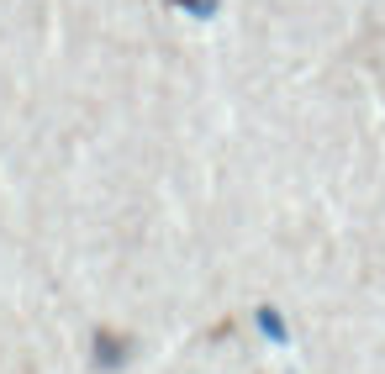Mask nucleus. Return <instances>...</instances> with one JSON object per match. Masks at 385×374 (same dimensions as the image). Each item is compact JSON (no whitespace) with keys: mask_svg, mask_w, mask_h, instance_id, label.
<instances>
[{"mask_svg":"<svg viewBox=\"0 0 385 374\" xmlns=\"http://www.w3.org/2000/svg\"><path fill=\"white\" fill-rule=\"evenodd\" d=\"M122 358H127V343L116 338V332H101V338H96V364L101 369H116Z\"/></svg>","mask_w":385,"mask_h":374,"instance_id":"f257e3e1","label":"nucleus"},{"mask_svg":"<svg viewBox=\"0 0 385 374\" xmlns=\"http://www.w3.org/2000/svg\"><path fill=\"white\" fill-rule=\"evenodd\" d=\"M254 322L264 327V338H270V343H290V332H285V322H280V311H274V306H259Z\"/></svg>","mask_w":385,"mask_h":374,"instance_id":"f03ea898","label":"nucleus"},{"mask_svg":"<svg viewBox=\"0 0 385 374\" xmlns=\"http://www.w3.org/2000/svg\"><path fill=\"white\" fill-rule=\"evenodd\" d=\"M180 6L190 11V16H211V11H217V6H211V0H180Z\"/></svg>","mask_w":385,"mask_h":374,"instance_id":"7ed1b4c3","label":"nucleus"}]
</instances>
